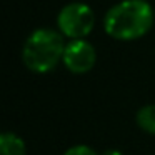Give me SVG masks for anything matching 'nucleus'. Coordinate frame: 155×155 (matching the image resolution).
Wrapping results in <instances>:
<instances>
[{"mask_svg":"<svg viewBox=\"0 0 155 155\" xmlns=\"http://www.w3.org/2000/svg\"><path fill=\"white\" fill-rule=\"evenodd\" d=\"M104 155H122V152H118V150H107Z\"/></svg>","mask_w":155,"mask_h":155,"instance_id":"nucleus-8","label":"nucleus"},{"mask_svg":"<svg viewBox=\"0 0 155 155\" xmlns=\"http://www.w3.org/2000/svg\"><path fill=\"white\" fill-rule=\"evenodd\" d=\"M27 145L24 138L14 132H4L0 135V155H25Z\"/></svg>","mask_w":155,"mask_h":155,"instance_id":"nucleus-5","label":"nucleus"},{"mask_svg":"<svg viewBox=\"0 0 155 155\" xmlns=\"http://www.w3.org/2000/svg\"><path fill=\"white\" fill-rule=\"evenodd\" d=\"M64 155H98V153L88 145H74Z\"/></svg>","mask_w":155,"mask_h":155,"instance_id":"nucleus-7","label":"nucleus"},{"mask_svg":"<svg viewBox=\"0 0 155 155\" xmlns=\"http://www.w3.org/2000/svg\"><path fill=\"white\" fill-rule=\"evenodd\" d=\"M54 28H37L27 37L22 47V62L34 74H48L64 58L65 40Z\"/></svg>","mask_w":155,"mask_h":155,"instance_id":"nucleus-2","label":"nucleus"},{"mask_svg":"<svg viewBox=\"0 0 155 155\" xmlns=\"http://www.w3.org/2000/svg\"><path fill=\"white\" fill-rule=\"evenodd\" d=\"M153 8L147 0H122L107 10L104 30L120 42L142 38L153 27Z\"/></svg>","mask_w":155,"mask_h":155,"instance_id":"nucleus-1","label":"nucleus"},{"mask_svg":"<svg viewBox=\"0 0 155 155\" xmlns=\"http://www.w3.org/2000/svg\"><path fill=\"white\" fill-rule=\"evenodd\" d=\"M95 62H97V52L88 40L77 38V40H70L65 45L62 64L68 72L75 75L87 74L94 68Z\"/></svg>","mask_w":155,"mask_h":155,"instance_id":"nucleus-4","label":"nucleus"},{"mask_svg":"<svg viewBox=\"0 0 155 155\" xmlns=\"http://www.w3.org/2000/svg\"><path fill=\"white\" fill-rule=\"evenodd\" d=\"M95 25V15L90 5L84 2H70L64 5L57 15V27L64 37L70 40L85 38Z\"/></svg>","mask_w":155,"mask_h":155,"instance_id":"nucleus-3","label":"nucleus"},{"mask_svg":"<svg viewBox=\"0 0 155 155\" xmlns=\"http://www.w3.org/2000/svg\"><path fill=\"white\" fill-rule=\"evenodd\" d=\"M135 120H137V125L140 127V130L155 135V104L142 107L135 115Z\"/></svg>","mask_w":155,"mask_h":155,"instance_id":"nucleus-6","label":"nucleus"}]
</instances>
